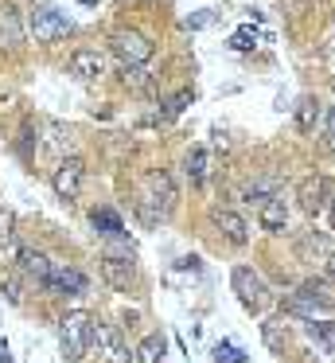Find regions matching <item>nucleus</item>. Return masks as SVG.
<instances>
[{
  "label": "nucleus",
  "mask_w": 335,
  "mask_h": 363,
  "mask_svg": "<svg viewBox=\"0 0 335 363\" xmlns=\"http://www.w3.org/2000/svg\"><path fill=\"white\" fill-rule=\"evenodd\" d=\"M308 336L316 340V344L324 347V352H335V320H316V316H312Z\"/></svg>",
  "instance_id": "5701e85b"
},
{
  "label": "nucleus",
  "mask_w": 335,
  "mask_h": 363,
  "mask_svg": "<svg viewBox=\"0 0 335 363\" xmlns=\"http://www.w3.org/2000/svg\"><path fill=\"white\" fill-rule=\"evenodd\" d=\"M121 79H125V86H132V90H148V86H152V79H148L144 67H121Z\"/></svg>",
  "instance_id": "393cba45"
},
{
  "label": "nucleus",
  "mask_w": 335,
  "mask_h": 363,
  "mask_svg": "<svg viewBox=\"0 0 335 363\" xmlns=\"http://www.w3.org/2000/svg\"><path fill=\"white\" fill-rule=\"evenodd\" d=\"M261 336H265V344H269L273 352H285V344H288V324L280 320V316H273V320L261 324Z\"/></svg>",
  "instance_id": "4be33fe9"
},
{
  "label": "nucleus",
  "mask_w": 335,
  "mask_h": 363,
  "mask_svg": "<svg viewBox=\"0 0 335 363\" xmlns=\"http://www.w3.org/2000/svg\"><path fill=\"white\" fill-rule=\"evenodd\" d=\"M43 289L47 293H86V274L74 266H59V262H55L47 281H43Z\"/></svg>",
  "instance_id": "ddd939ff"
},
{
  "label": "nucleus",
  "mask_w": 335,
  "mask_h": 363,
  "mask_svg": "<svg viewBox=\"0 0 335 363\" xmlns=\"http://www.w3.org/2000/svg\"><path fill=\"white\" fill-rule=\"evenodd\" d=\"M47 149L55 152V157H70V149H74V129L62 125V121H47Z\"/></svg>",
  "instance_id": "f3484780"
},
{
  "label": "nucleus",
  "mask_w": 335,
  "mask_h": 363,
  "mask_svg": "<svg viewBox=\"0 0 335 363\" xmlns=\"http://www.w3.org/2000/svg\"><path fill=\"white\" fill-rule=\"evenodd\" d=\"M23 48V20L16 4L0 0V51H20Z\"/></svg>",
  "instance_id": "9b49d317"
},
{
  "label": "nucleus",
  "mask_w": 335,
  "mask_h": 363,
  "mask_svg": "<svg viewBox=\"0 0 335 363\" xmlns=\"http://www.w3.org/2000/svg\"><path fill=\"white\" fill-rule=\"evenodd\" d=\"M164 336H144L137 347V363H164Z\"/></svg>",
  "instance_id": "b1692460"
},
{
  "label": "nucleus",
  "mask_w": 335,
  "mask_h": 363,
  "mask_svg": "<svg viewBox=\"0 0 335 363\" xmlns=\"http://www.w3.org/2000/svg\"><path fill=\"white\" fill-rule=\"evenodd\" d=\"M93 344L101 347V355H106L109 363H129V344H125L121 328H113V324H93Z\"/></svg>",
  "instance_id": "9d476101"
},
{
  "label": "nucleus",
  "mask_w": 335,
  "mask_h": 363,
  "mask_svg": "<svg viewBox=\"0 0 335 363\" xmlns=\"http://www.w3.org/2000/svg\"><path fill=\"white\" fill-rule=\"evenodd\" d=\"M183 172H187V180L191 184H203L207 180V172H210V157H207V149H191L183 157Z\"/></svg>",
  "instance_id": "412c9836"
},
{
  "label": "nucleus",
  "mask_w": 335,
  "mask_h": 363,
  "mask_svg": "<svg viewBox=\"0 0 335 363\" xmlns=\"http://www.w3.org/2000/svg\"><path fill=\"white\" fill-rule=\"evenodd\" d=\"M254 43H257V32H254L249 24H246V28H238V32L230 35V48H234V51H249Z\"/></svg>",
  "instance_id": "cd10ccee"
},
{
  "label": "nucleus",
  "mask_w": 335,
  "mask_h": 363,
  "mask_svg": "<svg viewBox=\"0 0 335 363\" xmlns=\"http://www.w3.org/2000/svg\"><path fill=\"white\" fill-rule=\"evenodd\" d=\"M191 102V90H179L176 98H171L168 102V110H164V121H171V118H179V113H183V106Z\"/></svg>",
  "instance_id": "c756f323"
},
{
  "label": "nucleus",
  "mask_w": 335,
  "mask_h": 363,
  "mask_svg": "<svg viewBox=\"0 0 335 363\" xmlns=\"http://www.w3.org/2000/svg\"><path fill=\"white\" fill-rule=\"evenodd\" d=\"M0 363H12V352H8V344L0 340Z\"/></svg>",
  "instance_id": "2f4dec72"
},
{
  "label": "nucleus",
  "mask_w": 335,
  "mask_h": 363,
  "mask_svg": "<svg viewBox=\"0 0 335 363\" xmlns=\"http://www.w3.org/2000/svg\"><path fill=\"white\" fill-rule=\"evenodd\" d=\"M16 238V215L8 207H0V246H12Z\"/></svg>",
  "instance_id": "bb28decb"
},
{
  "label": "nucleus",
  "mask_w": 335,
  "mask_h": 363,
  "mask_svg": "<svg viewBox=\"0 0 335 363\" xmlns=\"http://www.w3.org/2000/svg\"><path fill=\"white\" fill-rule=\"evenodd\" d=\"M176 207V184L168 172H144L137 188V211L144 215V223H160L164 215H171Z\"/></svg>",
  "instance_id": "f257e3e1"
},
{
  "label": "nucleus",
  "mask_w": 335,
  "mask_h": 363,
  "mask_svg": "<svg viewBox=\"0 0 335 363\" xmlns=\"http://www.w3.org/2000/svg\"><path fill=\"white\" fill-rule=\"evenodd\" d=\"M327 207H331V230H335V199H331V203H327Z\"/></svg>",
  "instance_id": "72a5a7b5"
},
{
  "label": "nucleus",
  "mask_w": 335,
  "mask_h": 363,
  "mask_svg": "<svg viewBox=\"0 0 335 363\" xmlns=\"http://www.w3.org/2000/svg\"><path fill=\"white\" fill-rule=\"evenodd\" d=\"M288 308H293V313H304V316H316V313H324V308H335V293L327 289L324 281H304L300 289L288 297Z\"/></svg>",
  "instance_id": "423d86ee"
},
{
  "label": "nucleus",
  "mask_w": 335,
  "mask_h": 363,
  "mask_svg": "<svg viewBox=\"0 0 335 363\" xmlns=\"http://www.w3.org/2000/svg\"><path fill=\"white\" fill-rule=\"evenodd\" d=\"M82 176H86L82 160H78V157H62L59 168H55V176H51L55 196H59V199H74L78 191H82Z\"/></svg>",
  "instance_id": "6e6552de"
},
{
  "label": "nucleus",
  "mask_w": 335,
  "mask_h": 363,
  "mask_svg": "<svg viewBox=\"0 0 335 363\" xmlns=\"http://www.w3.org/2000/svg\"><path fill=\"white\" fill-rule=\"evenodd\" d=\"M8 301H12V305H20V285H16V281H8Z\"/></svg>",
  "instance_id": "7c9ffc66"
},
{
  "label": "nucleus",
  "mask_w": 335,
  "mask_h": 363,
  "mask_svg": "<svg viewBox=\"0 0 335 363\" xmlns=\"http://www.w3.org/2000/svg\"><path fill=\"white\" fill-rule=\"evenodd\" d=\"M109 51L117 55L121 67H144L148 59H152V43H148V35L132 32V28H121V32L109 35Z\"/></svg>",
  "instance_id": "7ed1b4c3"
},
{
  "label": "nucleus",
  "mask_w": 335,
  "mask_h": 363,
  "mask_svg": "<svg viewBox=\"0 0 335 363\" xmlns=\"http://www.w3.org/2000/svg\"><path fill=\"white\" fill-rule=\"evenodd\" d=\"M230 281H234V293H238V301H242L246 313H261V308L269 305V285H265V277L257 274V269L238 266Z\"/></svg>",
  "instance_id": "20e7f679"
},
{
  "label": "nucleus",
  "mask_w": 335,
  "mask_h": 363,
  "mask_svg": "<svg viewBox=\"0 0 335 363\" xmlns=\"http://www.w3.org/2000/svg\"><path fill=\"white\" fill-rule=\"evenodd\" d=\"M90 223H93V230H98V235H106V238H121V235H125L121 215L109 211V207H98V211L90 215Z\"/></svg>",
  "instance_id": "aec40b11"
},
{
  "label": "nucleus",
  "mask_w": 335,
  "mask_h": 363,
  "mask_svg": "<svg viewBox=\"0 0 335 363\" xmlns=\"http://www.w3.org/2000/svg\"><path fill=\"white\" fill-rule=\"evenodd\" d=\"M319 121H324V110H319V98L316 94H304L300 106H296V129H300L304 137H312L319 129Z\"/></svg>",
  "instance_id": "2eb2a0df"
},
{
  "label": "nucleus",
  "mask_w": 335,
  "mask_h": 363,
  "mask_svg": "<svg viewBox=\"0 0 335 363\" xmlns=\"http://www.w3.org/2000/svg\"><path fill=\"white\" fill-rule=\"evenodd\" d=\"M296 250H300L304 262H327V258H331V242H327L324 235H316V230H308Z\"/></svg>",
  "instance_id": "6ab92c4d"
},
{
  "label": "nucleus",
  "mask_w": 335,
  "mask_h": 363,
  "mask_svg": "<svg viewBox=\"0 0 335 363\" xmlns=\"http://www.w3.org/2000/svg\"><path fill=\"white\" fill-rule=\"evenodd\" d=\"M70 74H74L78 82H98L101 74H106V55L93 48H82L70 55Z\"/></svg>",
  "instance_id": "f8f14e48"
},
{
  "label": "nucleus",
  "mask_w": 335,
  "mask_h": 363,
  "mask_svg": "<svg viewBox=\"0 0 335 363\" xmlns=\"http://www.w3.org/2000/svg\"><path fill=\"white\" fill-rule=\"evenodd\" d=\"M319 149L331 157L335 152V106H327V118H324V141H319Z\"/></svg>",
  "instance_id": "a878e982"
},
{
  "label": "nucleus",
  "mask_w": 335,
  "mask_h": 363,
  "mask_svg": "<svg viewBox=\"0 0 335 363\" xmlns=\"http://www.w3.org/2000/svg\"><path fill=\"white\" fill-rule=\"evenodd\" d=\"M210 223H215V227L222 230V238H230L234 246H246L249 242L246 219H242V215H234L230 207H215V211H210Z\"/></svg>",
  "instance_id": "4468645a"
},
{
  "label": "nucleus",
  "mask_w": 335,
  "mask_h": 363,
  "mask_svg": "<svg viewBox=\"0 0 335 363\" xmlns=\"http://www.w3.org/2000/svg\"><path fill=\"white\" fill-rule=\"evenodd\" d=\"M215 359L218 363H246V352L234 344H215Z\"/></svg>",
  "instance_id": "c85d7f7f"
},
{
  "label": "nucleus",
  "mask_w": 335,
  "mask_h": 363,
  "mask_svg": "<svg viewBox=\"0 0 335 363\" xmlns=\"http://www.w3.org/2000/svg\"><path fill=\"white\" fill-rule=\"evenodd\" d=\"M257 219H261V227H265V230H285V223H288V207H285V199H280L277 191H273V196L261 203V215H257Z\"/></svg>",
  "instance_id": "a211bd4d"
},
{
  "label": "nucleus",
  "mask_w": 335,
  "mask_h": 363,
  "mask_svg": "<svg viewBox=\"0 0 335 363\" xmlns=\"http://www.w3.org/2000/svg\"><path fill=\"white\" fill-rule=\"evenodd\" d=\"M101 277H106L113 289H129V285L137 281L132 250H125V254H106V258H101Z\"/></svg>",
  "instance_id": "1a4fd4ad"
},
{
  "label": "nucleus",
  "mask_w": 335,
  "mask_h": 363,
  "mask_svg": "<svg viewBox=\"0 0 335 363\" xmlns=\"http://www.w3.org/2000/svg\"><path fill=\"white\" fill-rule=\"evenodd\" d=\"M16 262H20V269H23L28 277H35L39 285L47 281V274H51V266H55V262L47 258V254L31 250V246H23V250H16Z\"/></svg>",
  "instance_id": "dca6fc26"
},
{
  "label": "nucleus",
  "mask_w": 335,
  "mask_h": 363,
  "mask_svg": "<svg viewBox=\"0 0 335 363\" xmlns=\"http://www.w3.org/2000/svg\"><path fill=\"white\" fill-rule=\"evenodd\" d=\"M59 344H62V355L67 359H82L93 344V316L90 313H67L59 320Z\"/></svg>",
  "instance_id": "f03ea898"
},
{
  "label": "nucleus",
  "mask_w": 335,
  "mask_h": 363,
  "mask_svg": "<svg viewBox=\"0 0 335 363\" xmlns=\"http://www.w3.org/2000/svg\"><path fill=\"white\" fill-rule=\"evenodd\" d=\"M296 199H300L304 215H319L331 203V184H327V176H304V180L296 184Z\"/></svg>",
  "instance_id": "0eeeda50"
},
{
  "label": "nucleus",
  "mask_w": 335,
  "mask_h": 363,
  "mask_svg": "<svg viewBox=\"0 0 335 363\" xmlns=\"http://www.w3.org/2000/svg\"><path fill=\"white\" fill-rule=\"evenodd\" d=\"M28 32L35 35V43H59L62 35L70 32V20L62 16V12H55V9H31V16H28Z\"/></svg>",
  "instance_id": "39448f33"
},
{
  "label": "nucleus",
  "mask_w": 335,
  "mask_h": 363,
  "mask_svg": "<svg viewBox=\"0 0 335 363\" xmlns=\"http://www.w3.org/2000/svg\"><path fill=\"white\" fill-rule=\"evenodd\" d=\"M324 269H327V277H335V250H331V258L324 262Z\"/></svg>",
  "instance_id": "473e14b6"
}]
</instances>
